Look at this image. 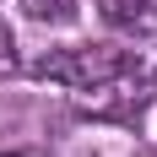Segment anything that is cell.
I'll return each instance as SVG.
<instances>
[{
	"label": "cell",
	"mask_w": 157,
	"mask_h": 157,
	"mask_svg": "<svg viewBox=\"0 0 157 157\" xmlns=\"http://www.w3.org/2000/svg\"><path fill=\"white\" fill-rule=\"evenodd\" d=\"M16 65V44H11V27L0 22V71H11Z\"/></svg>",
	"instance_id": "6"
},
{
	"label": "cell",
	"mask_w": 157,
	"mask_h": 157,
	"mask_svg": "<svg viewBox=\"0 0 157 157\" xmlns=\"http://www.w3.org/2000/svg\"><path fill=\"white\" fill-rule=\"evenodd\" d=\"M125 71V60H119V44H81V49H54V54H44V60L33 65V76L44 81H60V87H92V81H109Z\"/></svg>",
	"instance_id": "1"
},
{
	"label": "cell",
	"mask_w": 157,
	"mask_h": 157,
	"mask_svg": "<svg viewBox=\"0 0 157 157\" xmlns=\"http://www.w3.org/2000/svg\"><path fill=\"white\" fill-rule=\"evenodd\" d=\"M71 103H76V114H87V119H136V114L152 103V92H146L130 71H119V76H109V81L76 87Z\"/></svg>",
	"instance_id": "2"
},
{
	"label": "cell",
	"mask_w": 157,
	"mask_h": 157,
	"mask_svg": "<svg viewBox=\"0 0 157 157\" xmlns=\"http://www.w3.org/2000/svg\"><path fill=\"white\" fill-rule=\"evenodd\" d=\"M27 22H49V27H65L76 22V0H22Z\"/></svg>",
	"instance_id": "4"
},
{
	"label": "cell",
	"mask_w": 157,
	"mask_h": 157,
	"mask_svg": "<svg viewBox=\"0 0 157 157\" xmlns=\"http://www.w3.org/2000/svg\"><path fill=\"white\" fill-rule=\"evenodd\" d=\"M119 60H125V71L157 98V33H141L130 49H119Z\"/></svg>",
	"instance_id": "3"
},
{
	"label": "cell",
	"mask_w": 157,
	"mask_h": 157,
	"mask_svg": "<svg viewBox=\"0 0 157 157\" xmlns=\"http://www.w3.org/2000/svg\"><path fill=\"white\" fill-rule=\"evenodd\" d=\"M0 157H38V152H0Z\"/></svg>",
	"instance_id": "7"
},
{
	"label": "cell",
	"mask_w": 157,
	"mask_h": 157,
	"mask_svg": "<svg viewBox=\"0 0 157 157\" xmlns=\"http://www.w3.org/2000/svg\"><path fill=\"white\" fill-rule=\"evenodd\" d=\"M152 157H157V152H152Z\"/></svg>",
	"instance_id": "8"
},
{
	"label": "cell",
	"mask_w": 157,
	"mask_h": 157,
	"mask_svg": "<svg viewBox=\"0 0 157 157\" xmlns=\"http://www.w3.org/2000/svg\"><path fill=\"white\" fill-rule=\"evenodd\" d=\"M146 6H152V0H98V16L114 22V27H136Z\"/></svg>",
	"instance_id": "5"
}]
</instances>
